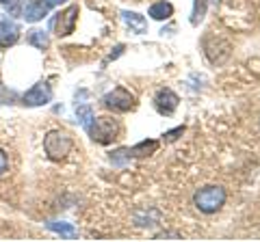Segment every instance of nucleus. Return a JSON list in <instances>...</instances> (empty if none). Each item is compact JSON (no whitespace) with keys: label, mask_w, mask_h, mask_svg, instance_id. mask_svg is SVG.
<instances>
[{"label":"nucleus","mask_w":260,"mask_h":242,"mask_svg":"<svg viewBox=\"0 0 260 242\" xmlns=\"http://www.w3.org/2000/svg\"><path fill=\"white\" fill-rule=\"evenodd\" d=\"M228 199V192L223 186H217V184H208V186L200 188L193 195V204L200 210L202 214H215L223 208Z\"/></svg>","instance_id":"obj_1"},{"label":"nucleus","mask_w":260,"mask_h":242,"mask_svg":"<svg viewBox=\"0 0 260 242\" xmlns=\"http://www.w3.org/2000/svg\"><path fill=\"white\" fill-rule=\"evenodd\" d=\"M72 145H74L72 139L61 130L48 132L46 139H44V149H46V154L50 160H63L72 151Z\"/></svg>","instance_id":"obj_2"},{"label":"nucleus","mask_w":260,"mask_h":242,"mask_svg":"<svg viewBox=\"0 0 260 242\" xmlns=\"http://www.w3.org/2000/svg\"><path fill=\"white\" fill-rule=\"evenodd\" d=\"M117 132H119V124L111 117H95L91 128L87 130V134L95 143H102V145H109L113 139H117Z\"/></svg>","instance_id":"obj_3"},{"label":"nucleus","mask_w":260,"mask_h":242,"mask_svg":"<svg viewBox=\"0 0 260 242\" xmlns=\"http://www.w3.org/2000/svg\"><path fill=\"white\" fill-rule=\"evenodd\" d=\"M102 102H104V106L113 112H128L135 108V95L126 91L124 87H115L113 91H109L102 98Z\"/></svg>","instance_id":"obj_4"},{"label":"nucleus","mask_w":260,"mask_h":242,"mask_svg":"<svg viewBox=\"0 0 260 242\" xmlns=\"http://www.w3.org/2000/svg\"><path fill=\"white\" fill-rule=\"evenodd\" d=\"M76 22H78V7L72 5V7H68L65 11H61V13L54 15L52 22H50V28H52L59 37H68L70 33H74Z\"/></svg>","instance_id":"obj_5"},{"label":"nucleus","mask_w":260,"mask_h":242,"mask_svg":"<svg viewBox=\"0 0 260 242\" xmlns=\"http://www.w3.org/2000/svg\"><path fill=\"white\" fill-rule=\"evenodd\" d=\"M52 102V87L46 83V80H39L35 83L26 93L22 95V104L24 106H46V104Z\"/></svg>","instance_id":"obj_6"},{"label":"nucleus","mask_w":260,"mask_h":242,"mask_svg":"<svg viewBox=\"0 0 260 242\" xmlns=\"http://www.w3.org/2000/svg\"><path fill=\"white\" fill-rule=\"evenodd\" d=\"M50 9L52 7L48 5L46 0H20V15L24 18V22H28V24L42 22Z\"/></svg>","instance_id":"obj_7"},{"label":"nucleus","mask_w":260,"mask_h":242,"mask_svg":"<svg viewBox=\"0 0 260 242\" xmlns=\"http://www.w3.org/2000/svg\"><path fill=\"white\" fill-rule=\"evenodd\" d=\"M178 104H180V98L172 91V89H158V93H156V98H154V106H156V110L160 112V115H174L176 108H178Z\"/></svg>","instance_id":"obj_8"},{"label":"nucleus","mask_w":260,"mask_h":242,"mask_svg":"<svg viewBox=\"0 0 260 242\" xmlns=\"http://www.w3.org/2000/svg\"><path fill=\"white\" fill-rule=\"evenodd\" d=\"M18 39H20V24L11 18H5L0 22V48H11Z\"/></svg>","instance_id":"obj_9"},{"label":"nucleus","mask_w":260,"mask_h":242,"mask_svg":"<svg viewBox=\"0 0 260 242\" xmlns=\"http://www.w3.org/2000/svg\"><path fill=\"white\" fill-rule=\"evenodd\" d=\"M121 20L130 26V33L143 35L145 30H148V22H145V18L139 13H135V11H121Z\"/></svg>","instance_id":"obj_10"},{"label":"nucleus","mask_w":260,"mask_h":242,"mask_svg":"<svg viewBox=\"0 0 260 242\" xmlns=\"http://www.w3.org/2000/svg\"><path fill=\"white\" fill-rule=\"evenodd\" d=\"M148 15H150L152 20H169L174 15V7H172V3H165V0H160V3H154L150 7Z\"/></svg>","instance_id":"obj_11"},{"label":"nucleus","mask_w":260,"mask_h":242,"mask_svg":"<svg viewBox=\"0 0 260 242\" xmlns=\"http://www.w3.org/2000/svg\"><path fill=\"white\" fill-rule=\"evenodd\" d=\"M46 227L50 231H54V233H59V236H63V238H76V233H78L74 225L65 223V221H48Z\"/></svg>","instance_id":"obj_12"},{"label":"nucleus","mask_w":260,"mask_h":242,"mask_svg":"<svg viewBox=\"0 0 260 242\" xmlns=\"http://www.w3.org/2000/svg\"><path fill=\"white\" fill-rule=\"evenodd\" d=\"M130 149V156L133 158H145V156H152L154 151L158 149V141H141L137 143L135 147H128Z\"/></svg>","instance_id":"obj_13"},{"label":"nucleus","mask_w":260,"mask_h":242,"mask_svg":"<svg viewBox=\"0 0 260 242\" xmlns=\"http://www.w3.org/2000/svg\"><path fill=\"white\" fill-rule=\"evenodd\" d=\"M26 42L32 46V48H37V50H46L48 44H50V39H48V33L42 28H32L28 37H26Z\"/></svg>","instance_id":"obj_14"},{"label":"nucleus","mask_w":260,"mask_h":242,"mask_svg":"<svg viewBox=\"0 0 260 242\" xmlns=\"http://www.w3.org/2000/svg\"><path fill=\"white\" fill-rule=\"evenodd\" d=\"M76 119H78V124L85 128V132L91 128V124H93V119H95V115H93V108L89 106V104H80V106H76Z\"/></svg>","instance_id":"obj_15"},{"label":"nucleus","mask_w":260,"mask_h":242,"mask_svg":"<svg viewBox=\"0 0 260 242\" xmlns=\"http://www.w3.org/2000/svg\"><path fill=\"white\" fill-rule=\"evenodd\" d=\"M208 11V0H195L193 3V11H191V24L198 26V24L204 20V15Z\"/></svg>","instance_id":"obj_16"},{"label":"nucleus","mask_w":260,"mask_h":242,"mask_svg":"<svg viewBox=\"0 0 260 242\" xmlns=\"http://www.w3.org/2000/svg\"><path fill=\"white\" fill-rule=\"evenodd\" d=\"M130 160H133V156H130V149L128 147H121L117 151H111V163L113 165H117V167H124L128 165Z\"/></svg>","instance_id":"obj_17"},{"label":"nucleus","mask_w":260,"mask_h":242,"mask_svg":"<svg viewBox=\"0 0 260 242\" xmlns=\"http://www.w3.org/2000/svg\"><path fill=\"white\" fill-rule=\"evenodd\" d=\"M182 134H184V126H178L176 130H169V132L162 134V141H165V143H174V141L180 139Z\"/></svg>","instance_id":"obj_18"},{"label":"nucleus","mask_w":260,"mask_h":242,"mask_svg":"<svg viewBox=\"0 0 260 242\" xmlns=\"http://www.w3.org/2000/svg\"><path fill=\"white\" fill-rule=\"evenodd\" d=\"M0 5L5 7V11L9 13H20V0H0Z\"/></svg>","instance_id":"obj_19"},{"label":"nucleus","mask_w":260,"mask_h":242,"mask_svg":"<svg viewBox=\"0 0 260 242\" xmlns=\"http://www.w3.org/2000/svg\"><path fill=\"white\" fill-rule=\"evenodd\" d=\"M7 169H9V158H7L5 149H0V175H5Z\"/></svg>","instance_id":"obj_20"},{"label":"nucleus","mask_w":260,"mask_h":242,"mask_svg":"<svg viewBox=\"0 0 260 242\" xmlns=\"http://www.w3.org/2000/svg\"><path fill=\"white\" fill-rule=\"evenodd\" d=\"M50 7H59V5H63V3H68V0H46Z\"/></svg>","instance_id":"obj_21"}]
</instances>
